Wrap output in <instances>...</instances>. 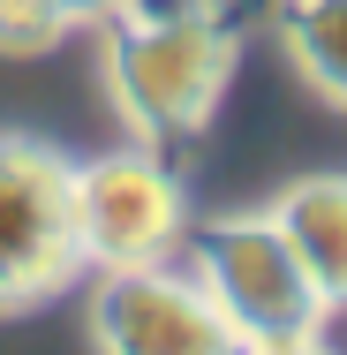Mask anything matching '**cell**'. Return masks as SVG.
Instances as JSON below:
<instances>
[{
  "instance_id": "obj_10",
  "label": "cell",
  "mask_w": 347,
  "mask_h": 355,
  "mask_svg": "<svg viewBox=\"0 0 347 355\" xmlns=\"http://www.w3.org/2000/svg\"><path fill=\"white\" fill-rule=\"evenodd\" d=\"M61 8H69L75 23H98V15H114V8H121V0H61Z\"/></svg>"
},
{
  "instance_id": "obj_2",
  "label": "cell",
  "mask_w": 347,
  "mask_h": 355,
  "mask_svg": "<svg viewBox=\"0 0 347 355\" xmlns=\"http://www.w3.org/2000/svg\"><path fill=\"white\" fill-rule=\"evenodd\" d=\"M189 242V272L204 280V295L219 302V318L242 333V348H279V340H317L325 333V295L302 272V257L287 250V234L272 227V212H234L204 219Z\"/></svg>"
},
{
  "instance_id": "obj_8",
  "label": "cell",
  "mask_w": 347,
  "mask_h": 355,
  "mask_svg": "<svg viewBox=\"0 0 347 355\" xmlns=\"http://www.w3.org/2000/svg\"><path fill=\"white\" fill-rule=\"evenodd\" d=\"M75 31L61 0H0V61H38Z\"/></svg>"
},
{
  "instance_id": "obj_5",
  "label": "cell",
  "mask_w": 347,
  "mask_h": 355,
  "mask_svg": "<svg viewBox=\"0 0 347 355\" xmlns=\"http://www.w3.org/2000/svg\"><path fill=\"white\" fill-rule=\"evenodd\" d=\"M91 348L98 355H249L219 318L197 272L181 265H121L91 287Z\"/></svg>"
},
{
  "instance_id": "obj_4",
  "label": "cell",
  "mask_w": 347,
  "mask_h": 355,
  "mask_svg": "<svg viewBox=\"0 0 347 355\" xmlns=\"http://www.w3.org/2000/svg\"><path fill=\"white\" fill-rule=\"evenodd\" d=\"M189 234V197L151 151H106L75 166V250L91 272L166 265Z\"/></svg>"
},
{
  "instance_id": "obj_9",
  "label": "cell",
  "mask_w": 347,
  "mask_h": 355,
  "mask_svg": "<svg viewBox=\"0 0 347 355\" xmlns=\"http://www.w3.org/2000/svg\"><path fill=\"white\" fill-rule=\"evenodd\" d=\"M249 355H332V348H325V333H317V340H279V348H249Z\"/></svg>"
},
{
  "instance_id": "obj_6",
  "label": "cell",
  "mask_w": 347,
  "mask_h": 355,
  "mask_svg": "<svg viewBox=\"0 0 347 355\" xmlns=\"http://www.w3.org/2000/svg\"><path fill=\"white\" fill-rule=\"evenodd\" d=\"M272 227L302 257V272L317 280L325 310H347V174H302V182H287L272 197Z\"/></svg>"
},
{
  "instance_id": "obj_7",
  "label": "cell",
  "mask_w": 347,
  "mask_h": 355,
  "mask_svg": "<svg viewBox=\"0 0 347 355\" xmlns=\"http://www.w3.org/2000/svg\"><path fill=\"white\" fill-rule=\"evenodd\" d=\"M279 38L294 53V69L310 76V91L347 106V0H287L279 8Z\"/></svg>"
},
{
  "instance_id": "obj_3",
  "label": "cell",
  "mask_w": 347,
  "mask_h": 355,
  "mask_svg": "<svg viewBox=\"0 0 347 355\" xmlns=\"http://www.w3.org/2000/svg\"><path fill=\"white\" fill-rule=\"evenodd\" d=\"M75 272V159L46 137H0V318L53 302Z\"/></svg>"
},
{
  "instance_id": "obj_1",
  "label": "cell",
  "mask_w": 347,
  "mask_h": 355,
  "mask_svg": "<svg viewBox=\"0 0 347 355\" xmlns=\"http://www.w3.org/2000/svg\"><path fill=\"white\" fill-rule=\"evenodd\" d=\"M234 31L204 15V8H151V15H121L106 38V91L121 106V121L143 144L159 137H197L226 83H234Z\"/></svg>"
}]
</instances>
